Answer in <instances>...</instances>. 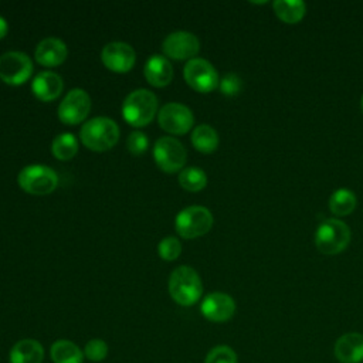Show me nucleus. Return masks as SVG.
I'll return each mask as SVG.
<instances>
[{
    "label": "nucleus",
    "mask_w": 363,
    "mask_h": 363,
    "mask_svg": "<svg viewBox=\"0 0 363 363\" xmlns=\"http://www.w3.org/2000/svg\"><path fill=\"white\" fill-rule=\"evenodd\" d=\"M126 146L129 149L130 153L133 155H142L146 152V149L149 147V139L147 136L140 132V130H135L128 136L126 140Z\"/></svg>",
    "instance_id": "nucleus-30"
},
{
    "label": "nucleus",
    "mask_w": 363,
    "mask_h": 363,
    "mask_svg": "<svg viewBox=\"0 0 363 363\" xmlns=\"http://www.w3.org/2000/svg\"><path fill=\"white\" fill-rule=\"evenodd\" d=\"M163 52L173 60H191L200 51L199 38L190 31H173L163 41Z\"/></svg>",
    "instance_id": "nucleus-12"
},
{
    "label": "nucleus",
    "mask_w": 363,
    "mask_h": 363,
    "mask_svg": "<svg viewBox=\"0 0 363 363\" xmlns=\"http://www.w3.org/2000/svg\"><path fill=\"white\" fill-rule=\"evenodd\" d=\"M157 251H159L160 258H163L164 261H173V259H176L180 255L182 244H180V241L176 237L169 235V237H164L159 242Z\"/></svg>",
    "instance_id": "nucleus-27"
},
{
    "label": "nucleus",
    "mask_w": 363,
    "mask_h": 363,
    "mask_svg": "<svg viewBox=\"0 0 363 363\" xmlns=\"http://www.w3.org/2000/svg\"><path fill=\"white\" fill-rule=\"evenodd\" d=\"M352 238L350 228L337 218H328L316 228L315 245L328 255H335L346 250Z\"/></svg>",
    "instance_id": "nucleus-4"
},
{
    "label": "nucleus",
    "mask_w": 363,
    "mask_h": 363,
    "mask_svg": "<svg viewBox=\"0 0 363 363\" xmlns=\"http://www.w3.org/2000/svg\"><path fill=\"white\" fill-rule=\"evenodd\" d=\"M108 354V345L102 339H91L84 349V356L91 362H102Z\"/></svg>",
    "instance_id": "nucleus-28"
},
{
    "label": "nucleus",
    "mask_w": 363,
    "mask_h": 363,
    "mask_svg": "<svg viewBox=\"0 0 363 363\" xmlns=\"http://www.w3.org/2000/svg\"><path fill=\"white\" fill-rule=\"evenodd\" d=\"M153 157L156 164L166 173L183 170L187 152L183 143L173 136H163L155 142Z\"/></svg>",
    "instance_id": "nucleus-7"
},
{
    "label": "nucleus",
    "mask_w": 363,
    "mask_h": 363,
    "mask_svg": "<svg viewBox=\"0 0 363 363\" xmlns=\"http://www.w3.org/2000/svg\"><path fill=\"white\" fill-rule=\"evenodd\" d=\"M204 363H238V359L230 346L217 345L207 353Z\"/></svg>",
    "instance_id": "nucleus-26"
},
{
    "label": "nucleus",
    "mask_w": 363,
    "mask_h": 363,
    "mask_svg": "<svg viewBox=\"0 0 363 363\" xmlns=\"http://www.w3.org/2000/svg\"><path fill=\"white\" fill-rule=\"evenodd\" d=\"M20 187L34 196L52 193L58 186V174L45 164H28L17 176Z\"/></svg>",
    "instance_id": "nucleus-6"
},
{
    "label": "nucleus",
    "mask_w": 363,
    "mask_h": 363,
    "mask_svg": "<svg viewBox=\"0 0 363 363\" xmlns=\"http://www.w3.org/2000/svg\"><path fill=\"white\" fill-rule=\"evenodd\" d=\"M200 311L203 316L211 322H225L233 318L235 302L228 294L211 292L203 299Z\"/></svg>",
    "instance_id": "nucleus-14"
},
{
    "label": "nucleus",
    "mask_w": 363,
    "mask_h": 363,
    "mask_svg": "<svg viewBox=\"0 0 363 363\" xmlns=\"http://www.w3.org/2000/svg\"><path fill=\"white\" fill-rule=\"evenodd\" d=\"M143 74L150 85L164 86L173 78V67L164 55L153 54L145 62Z\"/></svg>",
    "instance_id": "nucleus-18"
},
{
    "label": "nucleus",
    "mask_w": 363,
    "mask_h": 363,
    "mask_svg": "<svg viewBox=\"0 0 363 363\" xmlns=\"http://www.w3.org/2000/svg\"><path fill=\"white\" fill-rule=\"evenodd\" d=\"M360 106H362V112H363V96H362V102H360Z\"/></svg>",
    "instance_id": "nucleus-32"
},
{
    "label": "nucleus",
    "mask_w": 363,
    "mask_h": 363,
    "mask_svg": "<svg viewBox=\"0 0 363 363\" xmlns=\"http://www.w3.org/2000/svg\"><path fill=\"white\" fill-rule=\"evenodd\" d=\"M62 88H64L62 78L52 71L38 72L31 82V89L34 95L41 101H52L58 98L62 92Z\"/></svg>",
    "instance_id": "nucleus-17"
},
{
    "label": "nucleus",
    "mask_w": 363,
    "mask_h": 363,
    "mask_svg": "<svg viewBox=\"0 0 363 363\" xmlns=\"http://www.w3.org/2000/svg\"><path fill=\"white\" fill-rule=\"evenodd\" d=\"M191 143L199 152L211 153L218 146V133L213 126L201 123L191 132Z\"/></svg>",
    "instance_id": "nucleus-22"
},
{
    "label": "nucleus",
    "mask_w": 363,
    "mask_h": 363,
    "mask_svg": "<svg viewBox=\"0 0 363 363\" xmlns=\"http://www.w3.org/2000/svg\"><path fill=\"white\" fill-rule=\"evenodd\" d=\"M184 81L197 92H211L218 86L220 78L213 67L211 62H208L204 58H191L186 62L183 69Z\"/></svg>",
    "instance_id": "nucleus-8"
},
{
    "label": "nucleus",
    "mask_w": 363,
    "mask_h": 363,
    "mask_svg": "<svg viewBox=\"0 0 363 363\" xmlns=\"http://www.w3.org/2000/svg\"><path fill=\"white\" fill-rule=\"evenodd\" d=\"M44 347L35 339H21L10 350V363H41Z\"/></svg>",
    "instance_id": "nucleus-19"
},
{
    "label": "nucleus",
    "mask_w": 363,
    "mask_h": 363,
    "mask_svg": "<svg viewBox=\"0 0 363 363\" xmlns=\"http://www.w3.org/2000/svg\"><path fill=\"white\" fill-rule=\"evenodd\" d=\"M220 91L227 96H234L242 89V81L237 74H225L218 82Z\"/></svg>",
    "instance_id": "nucleus-29"
},
{
    "label": "nucleus",
    "mask_w": 363,
    "mask_h": 363,
    "mask_svg": "<svg viewBox=\"0 0 363 363\" xmlns=\"http://www.w3.org/2000/svg\"><path fill=\"white\" fill-rule=\"evenodd\" d=\"M33 74L31 58L21 51H7L0 55V79L9 85H21Z\"/></svg>",
    "instance_id": "nucleus-9"
},
{
    "label": "nucleus",
    "mask_w": 363,
    "mask_h": 363,
    "mask_svg": "<svg viewBox=\"0 0 363 363\" xmlns=\"http://www.w3.org/2000/svg\"><path fill=\"white\" fill-rule=\"evenodd\" d=\"M272 7L277 17L286 24L301 21L306 13V6L301 0H277Z\"/></svg>",
    "instance_id": "nucleus-21"
},
{
    "label": "nucleus",
    "mask_w": 363,
    "mask_h": 363,
    "mask_svg": "<svg viewBox=\"0 0 363 363\" xmlns=\"http://www.w3.org/2000/svg\"><path fill=\"white\" fill-rule=\"evenodd\" d=\"M169 292L176 303L182 306H191L203 294L201 278L191 267L180 265L170 274Z\"/></svg>",
    "instance_id": "nucleus-2"
},
{
    "label": "nucleus",
    "mask_w": 363,
    "mask_h": 363,
    "mask_svg": "<svg viewBox=\"0 0 363 363\" xmlns=\"http://www.w3.org/2000/svg\"><path fill=\"white\" fill-rule=\"evenodd\" d=\"M179 183L187 191H200L207 184V174L196 166L184 167L179 173Z\"/></svg>",
    "instance_id": "nucleus-25"
},
{
    "label": "nucleus",
    "mask_w": 363,
    "mask_h": 363,
    "mask_svg": "<svg viewBox=\"0 0 363 363\" xmlns=\"http://www.w3.org/2000/svg\"><path fill=\"white\" fill-rule=\"evenodd\" d=\"M51 152L60 160H69L78 152V140L69 132L60 133L51 142Z\"/></svg>",
    "instance_id": "nucleus-24"
},
{
    "label": "nucleus",
    "mask_w": 363,
    "mask_h": 363,
    "mask_svg": "<svg viewBox=\"0 0 363 363\" xmlns=\"http://www.w3.org/2000/svg\"><path fill=\"white\" fill-rule=\"evenodd\" d=\"M79 138L88 149L94 152H104L116 145L119 139V126L111 118L96 116L82 125Z\"/></svg>",
    "instance_id": "nucleus-1"
},
{
    "label": "nucleus",
    "mask_w": 363,
    "mask_h": 363,
    "mask_svg": "<svg viewBox=\"0 0 363 363\" xmlns=\"http://www.w3.org/2000/svg\"><path fill=\"white\" fill-rule=\"evenodd\" d=\"M91 109V98L86 91L74 88L67 92L58 106V118L67 125L82 122Z\"/></svg>",
    "instance_id": "nucleus-11"
},
{
    "label": "nucleus",
    "mask_w": 363,
    "mask_h": 363,
    "mask_svg": "<svg viewBox=\"0 0 363 363\" xmlns=\"http://www.w3.org/2000/svg\"><path fill=\"white\" fill-rule=\"evenodd\" d=\"M50 356L54 363H82L84 352L71 340L60 339L52 343Z\"/></svg>",
    "instance_id": "nucleus-20"
},
{
    "label": "nucleus",
    "mask_w": 363,
    "mask_h": 363,
    "mask_svg": "<svg viewBox=\"0 0 363 363\" xmlns=\"http://www.w3.org/2000/svg\"><path fill=\"white\" fill-rule=\"evenodd\" d=\"M157 121L162 129L173 135H183L190 130L194 123V116L190 108L179 102L163 105L157 113Z\"/></svg>",
    "instance_id": "nucleus-10"
},
{
    "label": "nucleus",
    "mask_w": 363,
    "mask_h": 363,
    "mask_svg": "<svg viewBox=\"0 0 363 363\" xmlns=\"http://www.w3.org/2000/svg\"><path fill=\"white\" fill-rule=\"evenodd\" d=\"M333 353L340 363H360L363 360V335L349 332L337 337Z\"/></svg>",
    "instance_id": "nucleus-15"
},
{
    "label": "nucleus",
    "mask_w": 363,
    "mask_h": 363,
    "mask_svg": "<svg viewBox=\"0 0 363 363\" xmlns=\"http://www.w3.org/2000/svg\"><path fill=\"white\" fill-rule=\"evenodd\" d=\"M68 55L67 45L57 37H47L37 44L35 60L44 67H55L65 61Z\"/></svg>",
    "instance_id": "nucleus-16"
},
{
    "label": "nucleus",
    "mask_w": 363,
    "mask_h": 363,
    "mask_svg": "<svg viewBox=\"0 0 363 363\" xmlns=\"http://www.w3.org/2000/svg\"><path fill=\"white\" fill-rule=\"evenodd\" d=\"M102 62L113 72H128L136 61V54L132 45L123 41L108 43L101 52Z\"/></svg>",
    "instance_id": "nucleus-13"
},
{
    "label": "nucleus",
    "mask_w": 363,
    "mask_h": 363,
    "mask_svg": "<svg viewBox=\"0 0 363 363\" xmlns=\"http://www.w3.org/2000/svg\"><path fill=\"white\" fill-rule=\"evenodd\" d=\"M157 111L156 95L145 88L132 91L122 104L123 119L136 128L146 126Z\"/></svg>",
    "instance_id": "nucleus-3"
},
{
    "label": "nucleus",
    "mask_w": 363,
    "mask_h": 363,
    "mask_svg": "<svg viewBox=\"0 0 363 363\" xmlns=\"http://www.w3.org/2000/svg\"><path fill=\"white\" fill-rule=\"evenodd\" d=\"M7 31H9V24H7V20H6L4 17H1V16H0V38L6 37Z\"/></svg>",
    "instance_id": "nucleus-31"
},
{
    "label": "nucleus",
    "mask_w": 363,
    "mask_h": 363,
    "mask_svg": "<svg viewBox=\"0 0 363 363\" xmlns=\"http://www.w3.org/2000/svg\"><path fill=\"white\" fill-rule=\"evenodd\" d=\"M356 196L349 189H337L329 197V208L335 216H347L356 207Z\"/></svg>",
    "instance_id": "nucleus-23"
},
{
    "label": "nucleus",
    "mask_w": 363,
    "mask_h": 363,
    "mask_svg": "<svg viewBox=\"0 0 363 363\" xmlns=\"http://www.w3.org/2000/svg\"><path fill=\"white\" fill-rule=\"evenodd\" d=\"M213 227V214L204 206H189L177 213L174 228L183 238L191 240L201 237Z\"/></svg>",
    "instance_id": "nucleus-5"
}]
</instances>
